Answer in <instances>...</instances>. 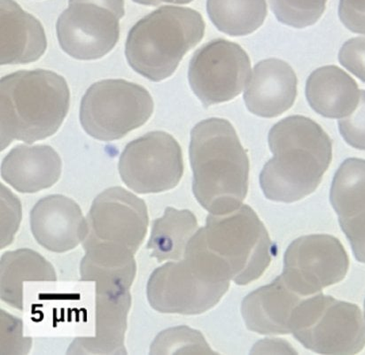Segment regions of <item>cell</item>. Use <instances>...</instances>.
<instances>
[{
  "mask_svg": "<svg viewBox=\"0 0 365 355\" xmlns=\"http://www.w3.org/2000/svg\"><path fill=\"white\" fill-rule=\"evenodd\" d=\"M273 158L264 165L260 185L268 200L293 203L316 191L333 159V144L319 123L288 116L269 133Z\"/></svg>",
  "mask_w": 365,
  "mask_h": 355,
  "instance_id": "6da1fadb",
  "label": "cell"
},
{
  "mask_svg": "<svg viewBox=\"0 0 365 355\" xmlns=\"http://www.w3.org/2000/svg\"><path fill=\"white\" fill-rule=\"evenodd\" d=\"M264 223L247 205L229 213L210 214L186 251L219 279L246 285L264 273L276 254Z\"/></svg>",
  "mask_w": 365,
  "mask_h": 355,
  "instance_id": "7a4b0ae2",
  "label": "cell"
},
{
  "mask_svg": "<svg viewBox=\"0 0 365 355\" xmlns=\"http://www.w3.org/2000/svg\"><path fill=\"white\" fill-rule=\"evenodd\" d=\"M189 156L192 192L204 210L220 215L242 206L248 191L250 160L229 120L210 118L197 123Z\"/></svg>",
  "mask_w": 365,
  "mask_h": 355,
  "instance_id": "3957f363",
  "label": "cell"
},
{
  "mask_svg": "<svg viewBox=\"0 0 365 355\" xmlns=\"http://www.w3.org/2000/svg\"><path fill=\"white\" fill-rule=\"evenodd\" d=\"M63 76L45 69L21 71L0 80L1 151L14 140L31 145L57 133L69 109Z\"/></svg>",
  "mask_w": 365,
  "mask_h": 355,
  "instance_id": "277c9868",
  "label": "cell"
},
{
  "mask_svg": "<svg viewBox=\"0 0 365 355\" xmlns=\"http://www.w3.org/2000/svg\"><path fill=\"white\" fill-rule=\"evenodd\" d=\"M202 14L186 7L164 6L131 28L125 43L130 68L153 82L174 74L182 58L205 34Z\"/></svg>",
  "mask_w": 365,
  "mask_h": 355,
  "instance_id": "5b68a950",
  "label": "cell"
},
{
  "mask_svg": "<svg viewBox=\"0 0 365 355\" xmlns=\"http://www.w3.org/2000/svg\"><path fill=\"white\" fill-rule=\"evenodd\" d=\"M291 333L307 349L322 354H355L365 346V321L355 304L319 294L295 307Z\"/></svg>",
  "mask_w": 365,
  "mask_h": 355,
  "instance_id": "8992f818",
  "label": "cell"
},
{
  "mask_svg": "<svg viewBox=\"0 0 365 355\" xmlns=\"http://www.w3.org/2000/svg\"><path fill=\"white\" fill-rule=\"evenodd\" d=\"M153 112V101L144 87L123 79L93 84L80 106L83 129L97 140H118L144 125Z\"/></svg>",
  "mask_w": 365,
  "mask_h": 355,
  "instance_id": "52a82bcc",
  "label": "cell"
},
{
  "mask_svg": "<svg viewBox=\"0 0 365 355\" xmlns=\"http://www.w3.org/2000/svg\"><path fill=\"white\" fill-rule=\"evenodd\" d=\"M230 281L217 279L195 259L165 263L153 270L147 285L149 304L163 314H200L226 294Z\"/></svg>",
  "mask_w": 365,
  "mask_h": 355,
  "instance_id": "ba28073f",
  "label": "cell"
},
{
  "mask_svg": "<svg viewBox=\"0 0 365 355\" xmlns=\"http://www.w3.org/2000/svg\"><path fill=\"white\" fill-rule=\"evenodd\" d=\"M123 0H69L57 21L61 48L79 61L104 57L118 43Z\"/></svg>",
  "mask_w": 365,
  "mask_h": 355,
  "instance_id": "9c48e42d",
  "label": "cell"
},
{
  "mask_svg": "<svg viewBox=\"0 0 365 355\" xmlns=\"http://www.w3.org/2000/svg\"><path fill=\"white\" fill-rule=\"evenodd\" d=\"M118 170L127 187L138 194L169 191L184 174L182 149L169 133L152 131L125 146Z\"/></svg>",
  "mask_w": 365,
  "mask_h": 355,
  "instance_id": "30bf717a",
  "label": "cell"
},
{
  "mask_svg": "<svg viewBox=\"0 0 365 355\" xmlns=\"http://www.w3.org/2000/svg\"><path fill=\"white\" fill-rule=\"evenodd\" d=\"M251 78V61L242 47L217 38L200 47L190 61L188 80L204 108L239 96Z\"/></svg>",
  "mask_w": 365,
  "mask_h": 355,
  "instance_id": "8fae6325",
  "label": "cell"
},
{
  "mask_svg": "<svg viewBox=\"0 0 365 355\" xmlns=\"http://www.w3.org/2000/svg\"><path fill=\"white\" fill-rule=\"evenodd\" d=\"M349 259L341 242L326 234L299 237L284 252V283L302 297L344 279Z\"/></svg>",
  "mask_w": 365,
  "mask_h": 355,
  "instance_id": "7c38bea8",
  "label": "cell"
},
{
  "mask_svg": "<svg viewBox=\"0 0 365 355\" xmlns=\"http://www.w3.org/2000/svg\"><path fill=\"white\" fill-rule=\"evenodd\" d=\"M86 220L88 234L85 240L119 245L134 254L144 242L149 223L145 201L123 187L98 194Z\"/></svg>",
  "mask_w": 365,
  "mask_h": 355,
  "instance_id": "4fadbf2b",
  "label": "cell"
},
{
  "mask_svg": "<svg viewBox=\"0 0 365 355\" xmlns=\"http://www.w3.org/2000/svg\"><path fill=\"white\" fill-rule=\"evenodd\" d=\"M96 331L91 338H78L68 354H127L124 338L131 307L130 289L123 285L97 282Z\"/></svg>",
  "mask_w": 365,
  "mask_h": 355,
  "instance_id": "5bb4252c",
  "label": "cell"
},
{
  "mask_svg": "<svg viewBox=\"0 0 365 355\" xmlns=\"http://www.w3.org/2000/svg\"><path fill=\"white\" fill-rule=\"evenodd\" d=\"M30 218L33 237L40 246L51 252L73 250L88 234V222L79 205L61 194L38 201Z\"/></svg>",
  "mask_w": 365,
  "mask_h": 355,
  "instance_id": "9a60e30c",
  "label": "cell"
},
{
  "mask_svg": "<svg viewBox=\"0 0 365 355\" xmlns=\"http://www.w3.org/2000/svg\"><path fill=\"white\" fill-rule=\"evenodd\" d=\"M330 201L354 255L365 263V160L342 163L334 175Z\"/></svg>",
  "mask_w": 365,
  "mask_h": 355,
  "instance_id": "2e32d148",
  "label": "cell"
},
{
  "mask_svg": "<svg viewBox=\"0 0 365 355\" xmlns=\"http://www.w3.org/2000/svg\"><path fill=\"white\" fill-rule=\"evenodd\" d=\"M297 96V76L286 61L267 58L252 72L244 101L248 111L262 118H274L293 107Z\"/></svg>",
  "mask_w": 365,
  "mask_h": 355,
  "instance_id": "e0dca14e",
  "label": "cell"
},
{
  "mask_svg": "<svg viewBox=\"0 0 365 355\" xmlns=\"http://www.w3.org/2000/svg\"><path fill=\"white\" fill-rule=\"evenodd\" d=\"M41 23L14 0H0V64H28L46 53Z\"/></svg>",
  "mask_w": 365,
  "mask_h": 355,
  "instance_id": "ac0fdd59",
  "label": "cell"
},
{
  "mask_svg": "<svg viewBox=\"0 0 365 355\" xmlns=\"http://www.w3.org/2000/svg\"><path fill=\"white\" fill-rule=\"evenodd\" d=\"M304 299L287 287L280 274L271 284L245 297L242 303L245 324L250 331L262 335L289 334L292 314Z\"/></svg>",
  "mask_w": 365,
  "mask_h": 355,
  "instance_id": "d6986e66",
  "label": "cell"
},
{
  "mask_svg": "<svg viewBox=\"0 0 365 355\" xmlns=\"http://www.w3.org/2000/svg\"><path fill=\"white\" fill-rule=\"evenodd\" d=\"M59 155L50 145H19L2 160L4 181L21 193H36L56 185L61 175Z\"/></svg>",
  "mask_w": 365,
  "mask_h": 355,
  "instance_id": "ffe728a7",
  "label": "cell"
},
{
  "mask_svg": "<svg viewBox=\"0 0 365 355\" xmlns=\"http://www.w3.org/2000/svg\"><path fill=\"white\" fill-rule=\"evenodd\" d=\"M306 98L319 115L342 119L356 109L360 91L355 80L341 68L324 66L313 71L307 80Z\"/></svg>",
  "mask_w": 365,
  "mask_h": 355,
  "instance_id": "44dd1931",
  "label": "cell"
},
{
  "mask_svg": "<svg viewBox=\"0 0 365 355\" xmlns=\"http://www.w3.org/2000/svg\"><path fill=\"white\" fill-rule=\"evenodd\" d=\"M53 266L38 252L23 248L6 252L0 259V297L7 305L24 310V282H56Z\"/></svg>",
  "mask_w": 365,
  "mask_h": 355,
  "instance_id": "7402d4cb",
  "label": "cell"
},
{
  "mask_svg": "<svg viewBox=\"0 0 365 355\" xmlns=\"http://www.w3.org/2000/svg\"><path fill=\"white\" fill-rule=\"evenodd\" d=\"M85 257L80 264V277L83 282H108L131 287L137 273L133 252L119 245L83 241Z\"/></svg>",
  "mask_w": 365,
  "mask_h": 355,
  "instance_id": "603a6c76",
  "label": "cell"
},
{
  "mask_svg": "<svg viewBox=\"0 0 365 355\" xmlns=\"http://www.w3.org/2000/svg\"><path fill=\"white\" fill-rule=\"evenodd\" d=\"M198 230V222L191 211L167 207L163 217L152 223L147 249L159 263L170 259L180 261L189 241Z\"/></svg>",
  "mask_w": 365,
  "mask_h": 355,
  "instance_id": "cb8c5ba5",
  "label": "cell"
},
{
  "mask_svg": "<svg viewBox=\"0 0 365 355\" xmlns=\"http://www.w3.org/2000/svg\"><path fill=\"white\" fill-rule=\"evenodd\" d=\"M207 12L219 31L242 36L260 28L268 11L265 0H207Z\"/></svg>",
  "mask_w": 365,
  "mask_h": 355,
  "instance_id": "d4e9b609",
  "label": "cell"
},
{
  "mask_svg": "<svg viewBox=\"0 0 365 355\" xmlns=\"http://www.w3.org/2000/svg\"><path fill=\"white\" fill-rule=\"evenodd\" d=\"M215 354L202 333L187 326L165 329L156 336L150 354Z\"/></svg>",
  "mask_w": 365,
  "mask_h": 355,
  "instance_id": "484cf974",
  "label": "cell"
},
{
  "mask_svg": "<svg viewBox=\"0 0 365 355\" xmlns=\"http://www.w3.org/2000/svg\"><path fill=\"white\" fill-rule=\"evenodd\" d=\"M281 24L304 29L312 26L322 16L327 0H268Z\"/></svg>",
  "mask_w": 365,
  "mask_h": 355,
  "instance_id": "4316f807",
  "label": "cell"
},
{
  "mask_svg": "<svg viewBox=\"0 0 365 355\" xmlns=\"http://www.w3.org/2000/svg\"><path fill=\"white\" fill-rule=\"evenodd\" d=\"M1 324V354H25L31 349V338H24V324L20 318L11 316L6 311H0Z\"/></svg>",
  "mask_w": 365,
  "mask_h": 355,
  "instance_id": "83f0119b",
  "label": "cell"
},
{
  "mask_svg": "<svg viewBox=\"0 0 365 355\" xmlns=\"http://www.w3.org/2000/svg\"><path fill=\"white\" fill-rule=\"evenodd\" d=\"M341 137L352 148L365 151V91H360L359 104L351 115L339 120Z\"/></svg>",
  "mask_w": 365,
  "mask_h": 355,
  "instance_id": "f1b7e54d",
  "label": "cell"
},
{
  "mask_svg": "<svg viewBox=\"0 0 365 355\" xmlns=\"http://www.w3.org/2000/svg\"><path fill=\"white\" fill-rule=\"evenodd\" d=\"M1 187V249L13 242L21 220V205L18 197L2 184Z\"/></svg>",
  "mask_w": 365,
  "mask_h": 355,
  "instance_id": "f546056e",
  "label": "cell"
},
{
  "mask_svg": "<svg viewBox=\"0 0 365 355\" xmlns=\"http://www.w3.org/2000/svg\"><path fill=\"white\" fill-rule=\"evenodd\" d=\"M339 61L365 83V36L348 40L339 50Z\"/></svg>",
  "mask_w": 365,
  "mask_h": 355,
  "instance_id": "4dcf8cb0",
  "label": "cell"
},
{
  "mask_svg": "<svg viewBox=\"0 0 365 355\" xmlns=\"http://www.w3.org/2000/svg\"><path fill=\"white\" fill-rule=\"evenodd\" d=\"M339 4L352 13L365 16V0H339Z\"/></svg>",
  "mask_w": 365,
  "mask_h": 355,
  "instance_id": "1f68e13d",
  "label": "cell"
},
{
  "mask_svg": "<svg viewBox=\"0 0 365 355\" xmlns=\"http://www.w3.org/2000/svg\"><path fill=\"white\" fill-rule=\"evenodd\" d=\"M134 2L144 6H159L160 3L178 4V5H185L193 1V0H133Z\"/></svg>",
  "mask_w": 365,
  "mask_h": 355,
  "instance_id": "d6a6232c",
  "label": "cell"
},
{
  "mask_svg": "<svg viewBox=\"0 0 365 355\" xmlns=\"http://www.w3.org/2000/svg\"><path fill=\"white\" fill-rule=\"evenodd\" d=\"M364 317H365V301H364Z\"/></svg>",
  "mask_w": 365,
  "mask_h": 355,
  "instance_id": "836d02e7",
  "label": "cell"
}]
</instances>
